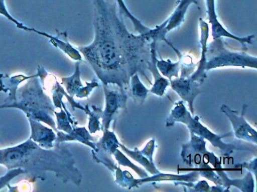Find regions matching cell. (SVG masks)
Segmentation results:
<instances>
[{"label":"cell","mask_w":257,"mask_h":192,"mask_svg":"<svg viewBox=\"0 0 257 192\" xmlns=\"http://www.w3.org/2000/svg\"><path fill=\"white\" fill-rule=\"evenodd\" d=\"M150 90L141 82L139 74L135 73L132 75L129 81V96H132L135 102L142 104L147 99Z\"/></svg>","instance_id":"20"},{"label":"cell","mask_w":257,"mask_h":192,"mask_svg":"<svg viewBox=\"0 0 257 192\" xmlns=\"http://www.w3.org/2000/svg\"><path fill=\"white\" fill-rule=\"evenodd\" d=\"M94 39L88 46H79L103 85L115 84L128 92L131 76H145L150 60L152 40L145 34L135 36L118 19L115 6L94 0Z\"/></svg>","instance_id":"1"},{"label":"cell","mask_w":257,"mask_h":192,"mask_svg":"<svg viewBox=\"0 0 257 192\" xmlns=\"http://www.w3.org/2000/svg\"><path fill=\"white\" fill-rule=\"evenodd\" d=\"M246 110H247L246 104H243L240 112L237 110H233L225 104H222L220 106L221 112H223L228 117L231 122L234 136L237 139L242 140L256 146V130L253 128L244 118Z\"/></svg>","instance_id":"7"},{"label":"cell","mask_w":257,"mask_h":192,"mask_svg":"<svg viewBox=\"0 0 257 192\" xmlns=\"http://www.w3.org/2000/svg\"><path fill=\"white\" fill-rule=\"evenodd\" d=\"M180 66V78H189L194 72V69L195 68V64L193 63L192 57L190 56L182 55L180 58H179Z\"/></svg>","instance_id":"29"},{"label":"cell","mask_w":257,"mask_h":192,"mask_svg":"<svg viewBox=\"0 0 257 192\" xmlns=\"http://www.w3.org/2000/svg\"><path fill=\"white\" fill-rule=\"evenodd\" d=\"M207 152L205 140L190 134V140L182 145L180 156L185 164L192 168L191 169H195L201 164Z\"/></svg>","instance_id":"9"},{"label":"cell","mask_w":257,"mask_h":192,"mask_svg":"<svg viewBox=\"0 0 257 192\" xmlns=\"http://www.w3.org/2000/svg\"><path fill=\"white\" fill-rule=\"evenodd\" d=\"M0 14L6 16L7 19L10 20V21L14 22V24L17 26L18 28H21V30H25V31L33 32V28H30V27L27 26L25 24L19 22V20H17L14 18V16H12V15L10 14V12L7 10V6H6L5 1H4V0H0Z\"/></svg>","instance_id":"30"},{"label":"cell","mask_w":257,"mask_h":192,"mask_svg":"<svg viewBox=\"0 0 257 192\" xmlns=\"http://www.w3.org/2000/svg\"><path fill=\"white\" fill-rule=\"evenodd\" d=\"M156 66L159 72L169 80L173 78H179V72L180 70V61L172 62L170 60H157Z\"/></svg>","instance_id":"24"},{"label":"cell","mask_w":257,"mask_h":192,"mask_svg":"<svg viewBox=\"0 0 257 192\" xmlns=\"http://www.w3.org/2000/svg\"><path fill=\"white\" fill-rule=\"evenodd\" d=\"M205 70H212L225 66L251 68L257 69V57L245 52L228 50L221 38H213L207 44L205 54Z\"/></svg>","instance_id":"5"},{"label":"cell","mask_w":257,"mask_h":192,"mask_svg":"<svg viewBox=\"0 0 257 192\" xmlns=\"http://www.w3.org/2000/svg\"><path fill=\"white\" fill-rule=\"evenodd\" d=\"M192 4H198V1L197 0H180L172 14L162 24L164 31L166 34L171 30L180 26L184 22L185 15L189 6Z\"/></svg>","instance_id":"18"},{"label":"cell","mask_w":257,"mask_h":192,"mask_svg":"<svg viewBox=\"0 0 257 192\" xmlns=\"http://www.w3.org/2000/svg\"><path fill=\"white\" fill-rule=\"evenodd\" d=\"M80 74V62L77 61L73 74L68 78H61L62 84L67 88V94L71 97L76 96V93L83 86L81 81Z\"/></svg>","instance_id":"23"},{"label":"cell","mask_w":257,"mask_h":192,"mask_svg":"<svg viewBox=\"0 0 257 192\" xmlns=\"http://www.w3.org/2000/svg\"><path fill=\"white\" fill-rule=\"evenodd\" d=\"M155 147H156V140L153 138V139L150 140L147 142L144 150H141V152L142 153L144 156H146L150 162H153V163H154V160H153V153H154L155 152Z\"/></svg>","instance_id":"34"},{"label":"cell","mask_w":257,"mask_h":192,"mask_svg":"<svg viewBox=\"0 0 257 192\" xmlns=\"http://www.w3.org/2000/svg\"><path fill=\"white\" fill-rule=\"evenodd\" d=\"M103 132V136L98 142H96V150L94 151L112 156L114 152L119 147V141L114 132H111L108 129Z\"/></svg>","instance_id":"19"},{"label":"cell","mask_w":257,"mask_h":192,"mask_svg":"<svg viewBox=\"0 0 257 192\" xmlns=\"http://www.w3.org/2000/svg\"><path fill=\"white\" fill-rule=\"evenodd\" d=\"M33 32L40 34V36L48 38L50 40L51 44H52L55 48L61 49L64 54L69 56L72 60H75V61H82V55H81L79 50L76 49L74 46H72L69 43L67 39V36H64V32L61 33L58 36H54L45 32L39 31V30H35V28H33Z\"/></svg>","instance_id":"17"},{"label":"cell","mask_w":257,"mask_h":192,"mask_svg":"<svg viewBox=\"0 0 257 192\" xmlns=\"http://www.w3.org/2000/svg\"><path fill=\"white\" fill-rule=\"evenodd\" d=\"M112 154H113L114 157L116 159L118 164L132 168V170H134L138 174V175L141 178H146V177L149 176L148 174H147L145 170L141 169V168L137 166L135 164L132 163V162L124 156V154H123L121 150H118V148H117Z\"/></svg>","instance_id":"28"},{"label":"cell","mask_w":257,"mask_h":192,"mask_svg":"<svg viewBox=\"0 0 257 192\" xmlns=\"http://www.w3.org/2000/svg\"><path fill=\"white\" fill-rule=\"evenodd\" d=\"M31 124V134L30 138L39 146L45 148H52L56 146L57 134L53 129L43 126L41 122L28 118Z\"/></svg>","instance_id":"12"},{"label":"cell","mask_w":257,"mask_h":192,"mask_svg":"<svg viewBox=\"0 0 257 192\" xmlns=\"http://www.w3.org/2000/svg\"><path fill=\"white\" fill-rule=\"evenodd\" d=\"M99 86V84L97 81L93 80L91 82H86V86H82L76 94V97L79 98H88L89 94H91V92L93 91L94 88L96 87Z\"/></svg>","instance_id":"32"},{"label":"cell","mask_w":257,"mask_h":192,"mask_svg":"<svg viewBox=\"0 0 257 192\" xmlns=\"http://www.w3.org/2000/svg\"><path fill=\"white\" fill-rule=\"evenodd\" d=\"M118 2V6L120 8V12L121 14L124 15V16L128 18L131 20L133 22L134 26H135V30L139 33L140 34H145V33L148 32L151 28L146 26L145 25L142 24L138 18H135L130 12L128 9L126 7L125 4H124L123 0H116Z\"/></svg>","instance_id":"27"},{"label":"cell","mask_w":257,"mask_h":192,"mask_svg":"<svg viewBox=\"0 0 257 192\" xmlns=\"http://www.w3.org/2000/svg\"><path fill=\"white\" fill-rule=\"evenodd\" d=\"M200 30H201V36H200V44H201V58L198 62L197 70L191 74L189 78L193 80L197 81L202 84L207 78V72L205 70V54L207 52V40L209 38V26L204 20L200 19Z\"/></svg>","instance_id":"13"},{"label":"cell","mask_w":257,"mask_h":192,"mask_svg":"<svg viewBox=\"0 0 257 192\" xmlns=\"http://www.w3.org/2000/svg\"><path fill=\"white\" fill-rule=\"evenodd\" d=\"M183 123L186 124L189 129L190 134L197 135L203 139L207 140L213 146L219 148L222 156H231L234 152L237 150H255V145L247 146L237 142H231L227 144L224 142L222 139L227 136H231V134H225L219 135L212 132L210 129L207 128L204 124H201L199 116H192L191 112L186 109L183 100H179L174 104V108L171 110L170 115L168 116L165 122L166 127H171L175 123Z\"/></svg>","instance_id":"4"},{"label":"cell","mask_w":257,"mask_h":192,"mask_svg":"<svg viewBox=\"0 0 257 192\" xmlns=\"http://www.w3.org/2000/svg\"><path fill=\"white\" fill-rule=\"evenodd\" d=\"M45 79L46 78L40 76L39 72L34 74L25 86L18 88L16 100L6 108L22 110L28 118L46 123L57 133L58 130L53 117L55 106L43 91Z\"/></svg>","instance_id":"3"},{"label":"cell","mask_w":257,"mask_h":192,"mask_svg":"<svg viewBox=\"0 0 257 192\" xmlns=\"http://www.w3.org/2000/svg\"><path fill=\"white\" fill-rule=\"evenodd\" d=\"M115 177V182L121 187L127 189H132L134 188H138L139 186L137 182L136 178H134L133 176L127 170H121L120 166L115 169L113 172Z\"/></svg>","instance_id":"26"},{"label":"cell","mask_w":257,"mask_h":192,"mask_svg":"<svg viewBox=\"0 0 257 192\" xmlns=\"http://www.w3.org/2000/svg\"><path fill=\"white\" fill-rule=\"evenodd\" d=\"M104 91L105 108L102 111L101 130H108L111 122L120 112L127 110L129 94L115 84L103 85Z\"/></svg>","instance_id":"6"},{"label":"cell","mask_w":257,"mask_h":192,"mask_svg":"<svg viewBox=\"0 0 257 192\" xmlns=\"http://www.w3.org/2000/svg\"><path fill=\"white\" fill-rule=\"evenodd\" d=\"M206 8H207V19L209 24L211 26V34L213 38H221L222 37L234 39L241 44L242 49L246 50V44H252V40L255 38L254 34L246 36V37H239L234 36L231 32L225 30L223 26L221 24L218 20L217 14L216 13L215 8V0H205Z\"/></svg>","instance_id":"8"},{"label":"cell","mask_w":257,"mask_h":192,"mask_svg":"<svg viewBox=\"0 0 257 192\" xmlns=\"http://www.w3.org/2000/svg\"><path fill=\"white\" fill-rule=\"evenodd\" d=\"M189 190H194V192H210V187L206 180H201V181H197L196 184H194L193 187L191 188Z\"/></svg>","instance_id":"35"},{"label":"cell","mask_w":257,"mask_h":192,"mask_svg":"<svg viewBox=\"0 0 257 192\" xmlns=\"http://www.w3.org/2000/svg\"><path fill=\"white\" fill-rule=\"evenodd\" d=\"M0 164L8 170L22 168L32 180L45 181L46 172H52L63 182H71L76 186L82 182V172L76 168L73 154L61 144L45 148L29 138L15 146L0 148Z\"/></svg>","instance_id":"2"},{"label":"cell","mask_w":257,"mask_h":192,"mask_svg":"<svg viewBox=\"0 0 257 192\" xmlns=\"http://www.w3.org/2000/svg\"><path fill=\"white\" fill-rule=\"evenodd\" d=\"M119 147L121 148L124 152H125L129 157L132 158L135 162H138L141 164L150 174L152 175H156V174H159L160 171L157 169L156 165L153 162H150L146 156H144L142 153L141 152V150H130V148L126 147L123 144H119Z\"/></svg>","instance_id":"22"},{"label":"cell","mask_w":257,"mask_h":192,"mask_svg":"<svg viewBox=\"0 0 257 192\" xmlns=\"http://www.w3.org/2000/svg\"><path fill=\"white\" fill-rule=\"evenodd\" d=\"M201 85L190 78H177L170 80V86L172 90L181 98L182 100L187 102L189 112L194 114V102L195 98L201 93Z\"/></svg>","instance_id":"10"},{"label":"cell","mask_w":257,"mask_h":192,"mask_svg":"<svg viewBox=\"0 0 257 192\" xmlns=\"http://www.w3.org/2000/svg\"><path fill=\"white\" fill-rule=\"evenodd\" d=\"M101 108H97V106H91L90 108L88 105L85 106V112L89 116V122H88V129L91 134L96 133L99 130H101V122L100 120L102 117Z\"/></svg>","instance_id":"25"},{"label":"cell","mask_w":257,"mask_h":192,"mask_svg":"<svg viewBox=\"0 0 257 192\" xmlns=\"http://www.w3.org/2000/svg\"><path fill=\"white\" fill-rule=\"evenodd\" d=\"M192 172L183 175L179 174H159L153 175L152 176H147L146 178H141L137 180L138 186L145 184L149 182H172L174 184L180 182H195L199 180L200 175L196 170H191Z\"/></svg>","instance_id":"16"},{"label":"cell","mask_w":257,"mask_h":192,"mask_svg":"<svg viewBox=\"0 0 257 192\" xmlns=\"http://www.w3.org/2000/svg\"><path fill=\"white\" fill-rule=\"evenodd\" d=\"M57 138L55 144L59 145L61 142H68V141H79L88 146L91 147L93 150H96L95 139L91 136V133L88 132L85 127H74L70 133L58 130L56 133Z\"/></svg>","instance_id":"15"},{"label":"cell","mask_w":257,"mask_h":192,"mask_svg":"<svg viewBox=\"0 0 257 192\" xmlns=\"http://www.w3.org/2000/svg\"><path fill=\"white\" fill-rule=\"evenodd\" d=\"M234 168L237 170L244 169L247 170L249 172H252L254 176H256V169H257V157L255 156L252 160L248 162H243L241 164H237L234 165Z\"/></svg>","instance_id":"33"},{"label":"cell","mask_w":257,"mask_h":192,"mask_svg":"<svg viewBox=\"0 0 257 192\" xmlns=\"http://www.w3.org/2000/svg\"><path fill=\"white\" fill-rule=\"evenodd\" d=\"M61 111L56 112L55 110V116H56V128L58 130L65 132V133H70L73 130V128L76 127L78 124L77 122L75 121L72 118L71 114L67 110L66 105L61 102Z\"/></svg>","instance_id":"21"},{"label":"cell","mask_w":257,"mask_h":192,"mask_svg":"<svg viewBox=\"0 0 257 192\" xmlns=\"http://www.w3.org/2000/svg\"><path fill=\"white\" fill-rule=\"evenodd\" d=\"M25 174V170L22 168H14V169L9 170L8 172L6 175L0 177V189H2L5 186H10L9 183L13 178H16V176L21 175V174Z\"/></svg>","instance_id":"31"},{"label":"cell","mask_w":257,"mask_h":192,"mask_svg":"<svg viewBox=\"0 0 257 192\" xmlns=\"http://www.w3.org/2000/svg\"><path fill=\"white\" fill-rule=\"evenodd\" d=\"M32 76H25V75H17V76H9L5 74H0V92H9V96L4 104L0 105V109L6 108L7 105L11 104L16 99V92H17L19 85L21 82L33 78Z\"/></svg>","instance_id":"14"},{"label":"cell","mask_w":257,"mask_h":192,"mask_svg":"<svg viewBox=\"0 0 257 192\" xmlns=\"http://www.w3.org/2000/svg\"><path fill=\"white\" fill-rule=\"evenodd\" d=\"M156 43L153 40L150 43V60L147 63V70H150L153 74L154 84H153L150 92L156 94L159 97H163L165 94L167 87L170 86V80L161 75L159 69L156 66L157 62V51H156Z\"/></svg>","instance_id":"11"}]
</instances>
